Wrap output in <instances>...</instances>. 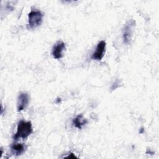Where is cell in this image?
I'll list each match as a JSON object with an SVG mask.
<instances>
[{
	"label": "cell",
	"mask_w": 159,
	"mask_h": 159,
	"mask_svg": "<svg viewBox=\"0 0 159 159\" xmlns=\"http://www.w3.org/2000/svg\"><path fill=\"white\" fill-rule=\"evenodd\" d=\"M33 132L32 125L30 121H25L21 120L18 122L17 131L13 136L15 140L19 139H25L28 137Z\"/></svg>",
	"instance_id": "cell-1"
},
{
	"label": "cell",
	"mask_w": 159,
	"mask_h": 159,
	"mask_svg": "<svg viewBox=\"0 0 159 159\" xmlns=\"http://www.w3.org/2000/svg\"><path fill=\"white\" fill-rule=\"evenodd\" d=\"M43 15L39 10H32L28 14V25L31 29H34L41 25Z\"/></svg>",
	"instance_id": "cell-2"
},
{
	"label": "cell",
	"mask_w": 159,
	"mask_h": 159,
	"mask_svg": "<svg viewBox=\"0 0 159 159\" xmlns=\"http://www.w3.org/2000/svg\"><path fill=\"white\" fill-rule=\"evenodd\" d=\"M135 25V21L130 19L124 25L122 29V39L125 44H129L132 39L133 30Z\"/></svg>",
	"instance_id": "cell-3"
},
{
	"label": "cell",
	"mask_w": 159,
	"mask_h": 159,
	"mask_svg": "<svg viewBox=\"0 0 159 159\" xmlns=\"http://www.w3.org/2000/svg\"><path fill=\"white\" fill-rule=\"evenodd\" d=\"M106 43L104 40L100 41L96 48L95 51L91 55V58L98 61H100L104 57L105 52H106Z\"/></svg>",
	"instance_id": "cell-4"
},
{
	"label": "cell",
	"mask_w": 159,
	"mask_h": 159,
	"mask_svg": "<svg viewBox=\"0 0 159 159\" xmlns=\"http://www.w3.org/2000/svg\"><path fill=\"white\" fill-rule=\"evenodd\" d=\"M29 102V96L27 93H20L17 98V110L18 112L24 111L28 106Z\"/></svg>",
	"instance_id": "cell-5"
},
{
	"label": "cell",
	"mask_w": 159,
	"mask_h": 159,
	"mask_svg": "<svg viewBox=\"0 0 159 159\" xmlns=\"http://www.w3.org/2000/svg\"><path fill=\"white\" fill-rule=\"evenodd\" d=\"M65 44L63 41L60 40L57 42L52 48V55L55 59L61 58L63 57V52L65 50Z\"/></svg>",
	"instance_id": "cell-6"
},
{
	"label": "cell",
	"mask_w": 159,
	"mask_h": 159,
	"mask_svg": "<svg viewBox=\"0 0 159 159\" xmlns=\"http://www.w3.org/2000/svg\"><path fill=\"white\" fill-rule=\"evenodd\" d=\"M25 146L23 143H14L11 146L12 153L16 156L22 155L25 151Z\"/></svg>",
	"instance_id": "cell-7"
},
{
	"label": "cell",
	"mask_w": 159,
	"mask_h": 159,
	"mask_svg": "<svg viewBox=\"0 0 159 159\" xmlns=\"http://www.w3.org/2000/svg\"><path fill=\"white\" fill-rule=\"evenodd\" d=\"M72 123L75 127L81 129L85 124H87V120L84 119L82 114H79L73 119Z\"/></svg>",
	"instance_id": "cell-8"
},
{
	"label": "cell",
	"mask_w": 159,
	"mask_h": 159,
	"mask_svg": "<svg viewBox=\"0 0 159 159\" xmlns=\"http://www.w3.org/2000/svg\"><path fill=\"white\" fill-rule=\"evenodd\" d=\"M119 83H120V81L118 80H116L114 81V83H113V84L112 85V86H111V89L114 90V89H116L117 88H118V86H117V84H119Z\"/></svg>",
	"instance_id": "cell-9"
},
{
	"label": "cell",
	"mask_w": 159,
	"mask_h": 159,
	"mask_svg": "<svg viewBox=\"0 0 159 159\" xmlns=\"http://www.w3.org/2000/svg\"><path fill=\"white\" fill-rule=\"evenodd\" d=\"M70 155H68V156H66L65 157L66 158H76V157L73 153H70Z\"/></svg>",
	"instance_id": "cell-10"
}]
</instances>
